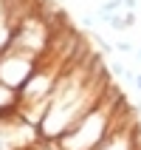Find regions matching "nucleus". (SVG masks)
Wrapping results in <instances>:
<instances>
[{"instance_id": "3", "label": "nucleus", "mask_w": 141, "mask_h": 150, "mask_svg": "<svg viewBox=\"0 0 141 150\" xmlns=\"http://www.w3.org/2000/svg\"><path fill=\"white\" fill-rule=\"evenodd\" d=\"M124 20H127V25H135V11L127 8V11H124Z\"/></svg>"}, {"instance_id": "2", "label": "nucleus", "mask_w": 141, "mask_h": 150, "mask_svg": "<svg viewBox=\"0 0 141 150\" xmlns=\"http://www.w3.org/2000/svg\"><path fill=\"white\" fill-rule=\"evenodd\" d=\"M116 51H121V54H130V51H133V45H130V42H116Z\"/></svg>"}, {"instance_id": "6", "label": "nucleus", "mask_w": 141, "mask_h": 150, "mask_svg": "<svg viewBox=\"0 0 141 150\" xmlns=\"http://www.w3.org/2000/svg\"><path fill=\"white\" fill-rule=\"evenodd\" d=\"M138 57H141V48H138Z\"/></svg>"}, {"instance_id": "4", "label": "nucleus", "mask_w": 141, "mask_h": 150, "mask_svg": "<svg viewBox=\"0 0 141 150\" xmlns=\"http://www.w3.org/2000/svg\"><path fill=\"white\" fill-rule=\"evenodd\" d=\"M124 8H130V11H133V8H135V0H124Z\"/></svg>"}, {"instance_id": "5", "label": "nucleus", "mask_w": 141, "mask_h": 150, "mask_svg": "<svg viewBox=\"0 0 141 150\" xmlns=\"http://www.w3.org/2000/svg\"><path fill=\"white\" fill-rule=\"evenodd\" d=\"M135 88L141 91V74H135Z\"/></svg>"}, {"instance_id": "1", "label": "nucleus", "mask_w": 141, "mask_h": 150, "mask_svg": "<svg viewBox=\"0 0 141 150\" xmlns=\"http://www.w3.org/2000/svg\"><path fill=\"white\" fill-rule=\"evenodd\" d=\"M107 25H113L116 31H124V28H130V25H127V20H124V14H110Z\"/></svg>"}]
</instances>
